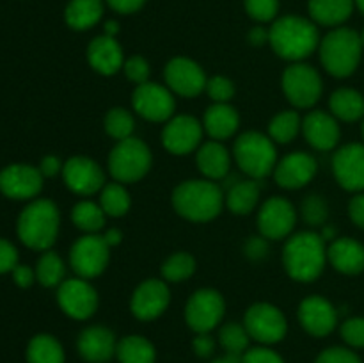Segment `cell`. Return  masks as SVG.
Instances as JSON below:
<instances>
[{"mask_svg":"<svg viewBox=\"0 0 364 363\" xmlns=\"http://www.w3.org/2000/svg\"><path fill=\"white\" fill-rule=\"evenodd\" d=\"M59 209L50 199H34L18 217V237L27 248L48 251L59 235Z\"/></svg>","mask_w":364,"mask_h":363,"instance_id":"cell-4","label":"cell"},{"mask_svg":"<svg viewBox=\"0 0 364 363\" xmlns=\"http://www.w3.org/2000/svg\"><path fill=\"white\" fill-rule=\"evenodd\" d=\"M105 130L116 141H123V139L134 137L135 130V120L127 109L123 107H114L107 112L105 116Z\"/></svg>","mask_w":364,"mask_h":363,"instance_id":"cell-41","label":"cell"},{"mask_svg":"<svg viewBox=\"0 0 364 363\" xmlns=\"http://www.w3.org/2000/svg\"><path fill=\"white\" fill-rule=\"evenodd\" d=\"M302 130V120L295 110H284L274 116L269 125V135L274 142L288 144Z\"/></svg>","mask_w":364,"mask_h":363,"instance_id":"cell-38","label":"cell"},{"mask_svg":"<svg viewBox=\"0 0 364 363\" xmlns=\"http://www.w3.org/2000/svg\"><path fill=\"white\" fill-rule=\"evenodd\" d=\"M259 199V185L258 182L249 178V180H238L230 187L226 194V205L237 216H247L255 210L256 203Z\"/></svg>","mask_w":364,"mask_h":363,"instance_id":"cell-32","label":"cell"},{"mask_svg":"<svg viewBox=\"0 0 364 363\" xmlns=\"http://www.w3.org/2000/svg\"><path fill=\"white\" fill-rule=\"evenodd\" d=\"M269 43L279 57L301 63L318 48L320 36L313 21L302 16H283L270 27Z\"/></svg>","mask_w":364,"mask_h":363,"instance_id":"cell-2","label":"cell"},{"mask_svg":"<svg viewBox=\"0 0 364 363\" xmlns=\"http://www.w3.org/2000/svg\"><path fill=\"white\" fill-rule=\"evenodd\" d=\"M322 77L313 66L294 63L283 73V91L288 102L297 109H309L322 96Z\"/></svg>","mask_w":364,"mask_h":363,"instance_id":"cell-8","label":"cell"},{"mask_svg":"<svg viewBox=\"0 0 364 363\" xmlns=\"http://www.w3.org/2000/svg\"><path fill=\"white\" fill-rule=\"evenodd\" d=\"M144 2L146 0H107V4H109L114 11L123 14L135 13V11H139L144 6Z\"/></svg>","mask_w":364,"mask_h":363,"instance_id":"cell-55","label":"cell"},{"mask_svg":"<svg viewBox=\"0 0 364 363\" xmlns=\"http://www.w3.org/2000/svg\"><path fill=\"white\" fill-rule=\"evenodd\" d=\"M341 337L350 347H364V319L354 317L341 324Z\"/></svg>","mask_w":364,"mask_h":363,"instance_id":"cell-46","label":"cell"},{"mask_svg":"<svg viewBox=\"0 0 364 363\" xmlns=\"http://www.w3.org/2000/svg\"><path fill=\"white\" fill-rule=\"evenodd\" d=\"M354 4V0H309V14L316 23L336 27L350 18Z\"/></svg>","mask_w":364,"mask_h":363,"instance_id":"cell-30","label":"cell"},{"mask_svg":"<svg viewBox=\"0 0 364 363\" xmlns=\"http://www.w3.org/2000/svg\"><path fill=\"white\" fill-rule=\"evenodd\" d=\"M63 178L66 187L80 196L95 194L105 185L102 167L87 157H71L63 167Z\"/></svg>","mask_w":364,"mask_h":363,"instance_id":"cell-18","label":"cell"},{"mask_svg":"<svg viewBox=\"0 0 364 363\" xmlns=\"http://www.w3.org/2000/svg\"><path fill=\"white\" fill-rule=\"evenodd\" d=\"M299 320L313 337H327L338 324V312L327 299L320 295L306 298L299 306Z\"/></svg>","mask_w":364,"mask_h":363,"instance_id":"cell-21","label":"cell"},{"mask_svg":"<svg viewBox=\"0 0 364 363\" xmlns=\"http://www.w3.org/2000/svg\"><path fill=\"white\" fill-rule=\"evenodd\" d=\"M123 71L135 85H141V84H146V82H149V73H151L148 60L141 56L128 57L123 64Z\"/></svg>","mask_w":364,"mask_h":363,"instance_id":"cell-45","label":"cell"},{"mask_svg":"<svg viewBox=\"0 0 364 363\" xmlns=\"http://www.w3.org/2000/svg\"><path fill=\"white\" fill-rule=\"evenodd\" d=\"M302 217L309 226H322L327 221V203L318 194H311L302 201Z\"/></svg>","mask_w":364,"mask_h":363,"instance_id":"cell-42","label":"cell"},{"mask_svg":"<svg viewBox=\"0 0 364 363\" xmlns=\"http://www.w3.org/2000/svg\"><path fill=\"white\" fill-rule=\"evenodd\" d=\"M223 189L213 180H187L173 192V206L181 217L194 223L215 219L224 206Z\"/></svg>","mask_w":364,"mask_h":363,"instance_id":"cell-3","label":"cell"},{"mask_svg":"<svg viewBox=\"0 0 364 363\" xmlns=\"http://www.w3.org/2000/svg\"><path fill=\"white\" fill-rule=\"evenodd\" d=\"M233 157L238 167L252 180H262L274 173L277 166V152L269 135L259 132H245L235 141Z\"/></svg>","mask_w":364,"mask_h":363,"instance_id":"cell-6","label":"cell"},{"mask_svg":"<svg viewBox=\"0 0 364 363\" xmlns=\"http://www.w3.org/2000/svg\"><path fill=\"white\" fill-rule=\"evenodd\" d=\"M203 123L192 116L171 117L162 132L164 148L174 155H187L196 152L203 139Z\"/></svg>","mask_w":364,"mask_h":363,"instance_id":"cell-17","label":"cell"},{"mask_svg":"<svg viewBox=\"0 0 364 363\" xmlns=\"http://www.w3.org/2000/svg\"><path fill=\"white\" fill-rule=\"evenodd\" d=\"M336 182L352 192L364 191V144H347L333 157Z\"/></svg>","mask_w":364,"mask_h":363,"instance_id":"cell-20","label":"cell"},{"mask_svg":"<svg viewBox=\"0 0 364 363\" xmlns=\"http://www.w3.org/2000/svg\"><path fill=\"white\" fill-rule=\"evenodd\" d=\"M116 337L103 326H91L78 337L77 347L82 358L89 363H107L116 354Z\"/></svg>","mask_w":364,"mask_h":363,"instance_id":"cell-24","label":"cell"},{"mask_svg":"<svg viewBox=\"0 0 364 363\" xmlns=\"http://www.w3.org/2000/svg\"><path fill=\"white\" fill-rule=\"evenodd\" d=\"M361 41H363V46H364V31H363V34H361Z\"/></svg>","mask_w":364,"mask_h":363,"instance_id":"cell-61","label":"cell"},{"mask_svg":"<svg viewBox=\"0 0 364 363\" xmlns=\"http://www.w3.org/2000/svg\"><path fill=\"white\" fill-rule=\"evenodd\" d=\"M117 32H119V25H117V21H112V20L107 21V23H105V34L116 38Z\"/></svg>","mask_w":364,"mask_h":363,"instance_id":"cell-58","label":"cell"},{"mask_svg":"<svg viewBox=\"0 0 364 363\" xmlns=\"http://www.w3.org/2000/svg\"><path fill=\"white\" fill-rule=\"evenodd\" d=\"M297 214L294 205L284 198H270L258 212V228L262 237L269 241H281L294 231Z\"/></svg>","mask_w":364,"mask_h":363,"instance_id":"cell-15","label":"cell"},{"mask_svg":"<svg viewBox=\"0 0 364 363\" xmlns=\"http://www.w3.org/2000/svg\"><path fill=\"white\" fill-rule=\"evenodd\" d=\"M109 249L110 246L107 244L103 235L85 233L75 242L70 251L71 269L84 280L100 276L109 263Z\"/></svg>","mask_w":364,"mask_h":363,"instance_id":"cell-9","label":"cell"},{"mask_svg":"<svg viewBox=\"0 0 364 363\" xmlns=\"http://www.w3.org/2000/svg\"><path fill=\"white\" fill-rule=\"evenodd\" d=\"M103 14V0H70L64 11L66 23L75 31L95 27Z\"/></svg>","mask_w":364,"mask_h":363,"instance_id":"cell-31","label":"cell"},{"mask_svg":"<svg viewBox=\"0 0 364 363\" xmlns=\"http://www.w3.org/2000/svg\"><path fill=\"white\" fill-rule=\"evenodd\" d=\"M63 167L64 164H60V160L55 155H46L39 164V171H41L43 178H52L55 174L63 173Z\"/></svg>","mask_w":364,"mask_h":363,"instance_id":"cell-54","label":"cell"},{"mask_svg":"<svg viewBox=\"0 0 364 363\" xmlns=\"http://www.w3.org/2000/svg\"><path fill=\"white\" fill-rule=\"evenodd\" d=\"M316 160L306 152H294L279 160L274 169V178L283 189H301L316 174Z\"/></svg>","mask_w":364,"mask_h":363,"instance_id":"cell-23","label":"cell"},{"mask_svg":"<svg viewBox=\"0 0 364 363\" xmlns=\"http://www.w3.org/2000/svg\"><path fill=\"white\" fill-rule=\"evenodd\" d=\"M354 2H355V6L359 7V11L364 14V0H354Z\"/></svg>","mask_w":364,"mask_h":363,"instance_id":"cell-60","label":"cell"},{"mask_svg":"<svg viewBox=\"0 0 364 363\" xmlns=\"http://www.w3.org/2000/svg\"><path fill=\"white\" fill-rule=\"evenodd\" d=\"M116 356L119 363H155L156 351L148 338L130 335L117 342Z\"/></svg>","mask_w":364,"mask_h":363,"instance_id":"cell-33","label":"cell"},{"mask_svg":"<svg viewBox=\"0 0 364 363\" xmlns=\"http://www.w3.org/2000/svg\"><path fill=\"white\" fill-rule=\"evenodd\" d=\"M240 117L235 107L230 103H213L206 109L205 117H203V128L213 141H226L233 137L235 132L238 130Z\"/></svg>","mask_w":364,"mask_h":363,"instance_id":"cell-27","label":"cell"},{"mask_svg":"<svg viewBox=\"0 0 364 363\" xmlns=\"http://www.w3.org/2000/svg\"><path fill=\"white\" fill-rule=\"evenodd\" d=\"M71 221L78 230L84 233H98L105 226L107 214L100 206V203L95 201H80L73 206L71 212Z\"/></svg>","mask_w":364,"mask_h":363,"instance_id":"cell-35","label":"cell"},{"mask_svg":"<svg viewBox=\"0 0 364 363\" xmlns=\"http://www.w3.org/2000/svg\"><path fill=\"white\" fill-rule=\"evenodd\" d=\"M223 295L212 288H201L191 295L185 308V320L196 333H210L220 324L224 317Z\"/></svg>","mask_w":364,"mask_h":363,"instance_id":"cell-11","label":"cell"},{"mask_svg":"<svg viewBox=\"0 0 364 363\" xmlns=\"http://www.w3.org/2000/svg\"><path fill=\"white\" fill-rule=\"evenodd\" d=\"M244 326L249 337L259 344H277L284 338L288 330L287 317L277 306L269 302H256L245 312Z\"/></svg>","mask_w":364,"mask_h":363,"instance_id":"cell-10","label":"cell"},{"mask_svg":"<svg viewBox=\"0 0 364 363\" xmlns=\"http://www.w3.org/2000/svg\"><path fill=\"white\" fill-rule=\"evenodd\" d=\"M320 60L327 73L333 77H348L359 66L363 53L361 36L347 27L331 31L318 45Z\"/></svg>","mask_w":364,"mask_h":363,"instance_id":"cell-5","label":"cell"},{"mask_svg":"<svg viewBox=\"0 0 364 363\" xmlns=\"http://www.w3.org/2000/svg\"><path fill=\"white\" fill-rule=\"evenodd\" d=\"M363 137H364V121H363Z\"/></svg>","mask_w":364,"mask_h":363,"instance_id":"cell-62","label":"cell"},{"mask_svg":"<svg viewBox=\"0 0 364 363\" xmlns=\"http://www.w3.org/2000/svg\"><path fill=\"white\" fill-rule=\"evenodd\" d=\"M43 189L39 167L28 164H11L0 171V192L11 199H31Z\"/></svg>","mask_w":364,"mask_h":363,"instance_id":"cell-16","label":"cell"},{"mask_svg":"<svg viewBox=\"0 0 364 363\" xmlns=\"http://www.w3.org/2000/svg\"><path fill=\"white\" fill-rule=\"evenodd\" d=\"M302 134L308 144H311L318 152H329L336 148L341 137L338 120L333 114H327L323 110H311L306 114L302 120Z\"/></svg>","mask_w":364,"mask_h":363,"instance_id":"cell-22","label":"cell"},{"mask_svg":"<svg viewBox=\"0 0 364 363\" xmlns=\"http://www.w3.org/2000/svg\"><path fill=\"white\" fill-rule=\"evenodd\" d=\"M164 78H166L167 88L174 95L185 96V98L198 96L199 93L205 91L206 82H208L203 68L187 57L171 59L164 70Z\"/></svg>","mask_w":364,"mask_h":363,"instance_id":"cell-14","label":"cell"},{"mask_svg":"<svg viewBox=\"0 0 364 363\" xmlns=\"http://www.w3.org/2000/svg\"><path fill=\"white\" fill-rule=\"evenodd\" d=\"M199 171L206 177V180H223L228 177L231 166L230 152L220 141H208L199 146L196 155Z\"/></svg>","mask_w":364,"mask_h":363,"instance_id":"cell-28","label":"cell"},{"mask_svg":"<svg viewBox=\"0 0 364 363\" xmlns=\"http://www.w3.org/2000/svg\"><path fill=\"white\" fill-rule=\"evenodd\" d=\"M103 238H105V242L110 246V248H114V246L119 244L123 235H121V231L117 230V228H112V230H107L105 233H103Z\"/></svg>","mask_w":364,"mask_h":363,"instance_id":"cell-57","label":"cell"},{"mask_svg":"<svg viewBox=\"0 0 364 363\" xmlns=\"http://www.w3.org/2000/svg\"><path fill=\"white\" fill-rule=\"evenodd\" d=\"M151 167V152L137 137H128L117 141L109 155V173L119 184H134Z\"/></svg>","mask_w":364,"mask_h":363,"instance_id":"cell-7","label":"cell"},{"mask_svg":"<svg viewBox=\"0 0 364 363\" xmlns=\"http://www.w3.org/2000/svg\"><path fill=\"white\" fill-rule=\"evenodd\" d=\"M245 11L256 21H272L279 11V0H245Z\"/></svg>","mask_w":364,"mask_h":363,"instance_id":"cell-43","label":"cell"},{"mask_svg":"<svg viewBox=\"0 0 364 363\" xmlns=\"http://www.w3.org/2000/svg\"><path fill=\"white\" fill-rule=\"evenodd\" d=\"M192 347H194V352L198 356L208 358V356H212L213 349H215V342H213V338L208 333H198L194 342H192Z\"/></svg>","mask_w":364,"mask_h":363,"instance_id":"cell-50","label":"cell"},{"mask_svg":"<svg viewBox=\"0 0 364 363\" xmlns=\"http://www.w3.org/2000/svg\"><path fill=\"white\" fill-rule=\"evenodd\" d=\"M206 91L215 103H228L235 96V84L228 77L217 75V77L208 78Z\"/></svg>","mask_w":364,"mask_h":363,"instance_id":"cell-44","label":"cell"},{"mask_svg":"<svg viewBox=\"0 0 364 363\" xmlns=\"http://www.w3.org/2000/svg\"><path fill=\"white\" fill-rule=\"evenodd\" d=\"M66 276V265L63 258L53 251H45L36 265V280L43 287H59Z\"/></svg>","mask_w":364,"mask_h":363,"instance_id":"cell-37","label":"cell"},{"mask_svg":"<svg viewBox=\"0 0 364 363\" xmlns=\"http://www.w3.org/2000/svg\"><path fill=\"white\" fill-rule=\"evenodd\" d=\"M245 255L252 260H259L267 255V238L265 237H251L245 244Z\"/></svg>","mask_w":364,"mask_h":363,"instance_id":"cell-53","label":"cell"},{"mask_svg":"<svg viewBox=\"0 0 364 363\" xmlns=\"http://www.w3.org/2000/svg\"><path fill=\"white\" fill-rule=\"evenodd\" d=\"M28 363H64L63 345L52 335H36L27 347Z\"/></svg>","mask_w":364,"mask_h":363,"instance_id":"cell-34","label":"cell"},{"mask_svg":"<svg viewBox=\"0 0 364 363\" xmlns=\"http://www.w3.org/2000/svg\"><path fill=\"white\" fill-rule=\"evenodd\" d=\"M171 292L166 280H146L132 295V313L139 320H153L162 315L169 306Z\"/></svg>","mask_w":364,"mask_h":363,"instance_id":"cell-19","label":"cell"},{"mask_svg":"<svg viewBox=\"0 0 364 363\" xmlns=\"http://www.w3.org/2000/svg\"><path fill=\"white\" fill-rule=\"evenodd\" d=\"M87 60L95 71L102 75H114L123 70L124 56L119 43L112 36H98L89 43Z\"/></svg>","mask_w":364,"mask_h":363,"instance_id":"cell-25","label":"cell"},{"mask_svg":"<svg viewBox=\"0 0 364 363\" xmlns=\"http://www.w3.org/2000/svg\"><path fill=\"white\" fill-rule=\"evenodd\" d=\"M348 216H350L352 223L355 226H359L361 230H364V194L354 196L348 203Z\"/></svg>","mask_w":364,"mask_h":363,"instance_id":"cell-51","label":"cell"},{"mask_svg":"<svg viewBox=\"0 0 364 363\" xmlns=\"http://www.w3.org/2000/svg\"><path fill=\"white\" fill-rule=\"evenodd\" d=\"M57 302L68 317L85 320L98 308V292L84 278H70L59 285Z\"/></svg>","mask_w":364,"mask_h":363,"instance_id":"cell-13","label":"cell"},{"mask_svg":"<svg viewBox=\"0 0 364 363\" xmlns=\"http://www.w3.org/2000/svg\"><path fill=\"white\" fill-rule=\"evenodd\" d=\"M327 260L343 274H359L364 270V246L350 237H338L327 248Z\"/></svg>","mask_w":364,"mask_h":363,"instance_id":"cell-26","label":"cell"},{"mask_svg":"<svg viewBox=\"0 0 364 363\" xmlns=\"http://www.w3.org/2000/svg\"><path fill=\"white\" fill-rule=\"evenodd\" d=\"M132 105L139 116L148 121H155V123L169 121L176 109L173 91L155 82L137 85L132 96Z\"/></svg>","mask_w":364,"mask_h":363,"instance_id":"cell-12","label":"cell"},{"mask_svg":"<svg viewBox=\"0 0 364 363\" xmlns=\"http://www.w3.org/2000/svg\"><path fill=\"white\" fill-rule=\"evenodd\" d=\"M249 41L256 46L263 45V43L269 41V31H265L263 27H255L249 32Z\"/></svg>","mask_w":364,"mask_h":363,"instance_id":"cell-56","label":"cell"},{"mask_svg":"<svg viewBox=\"0 0 364 363\" xmlns=\"http://www.w3.org/2000/svg\"><path fill=\"white\" fill-rule=\"evenodd\" d=\"M327 262V248L322 235L316 231H301L291 235L283 251V265L295 281H315Z\"/></svg>","mask_w":364,"mask_h":363,"instance_id":"cell-1","label":"cell"},{"mask_svg":"<svg viewBox=\"0 0 364 363\" xmlns=\"http://www.w3.org/2000/svg\"><path fill=\"white\" fill-rule=\"evenodd\" d=\"M13 280L18 287L28 288L36 280V270H32L28 265H20L18 263L13 269Z\"/></svg>","mask_w":364,"mask_h":363,"instance_id":"cell-52","label":"cell"},{"mask_svg":"<svg viewBox=\"0 0 364 363\" xmlns=\"http://www.w3.org/2000/svg\"><path fill=\"white\" fill-rule=\"evenodd\" d=\"M219 342L223 345V349L226 351V354L231 356H240L244 354L249 349V337L247 330H245L244 324L238 322H228L226 326L220 327L219 331Z\"/></svg>","mask_w":364,"mask_h":363,"instance_id":"cell-39","label":"cell"},{"mask_svg":"<svg viewBox=\"0 0 364 363\" xmlns=\"http://www.w3.org/2000/svg\"><path fill=\"white\" fill-rule=\"evenodd\" d=\"M212 363H242V358H240V356L226 354V356H223V358L215 359V362H212Z\"/></svg>","mask_w":364,"mask_h":363,"instance_id":"cell-59","label":"cell"},{"mask_svg":"<svg viewBox=\"0 0 364 363\" xmlns=\"http://www.w3.org/2000/svg\"><path fill=\"white\" fill-rule=\"evenodd\" d=\"M242 363H284L276 351L269 347H249L242 354Z\"/></svg>","mask_w":364,"mask_h":363,"instance_id":"cell-48","label":"cell"},{"mask_svg":"<svg viewBox=\"0 0 364 363\" xmlns=\"http://www.w3.org/2000/svg\"><path fill=\"white\" fill-rule=\"evenodd\" d=\"M329 109L336 120L352 123L364 116V96L350 88L336 89L329 98Z\"/></svg>","mask_w":364,"mask_h":363,"instance_id":"cell-29","label":"cell"},{"mask_svg":"<svg viewBox=\"0 0 364 363\" xmlns=\"http://www.w3.org/2000/svg\"><path fill=\"white\" fill-rule=\"evenodd\" d=\"M132 199L128 191L124 189V184L112 182V184L103 185L102 194H100V206L107 217H121L130 210Z\"/></svg>","mask_w":364,"mask_h":363,"instance_id":"cell-36","label":"cell"},{"mask_svg":"<svg viewBox=\"0 0 364 363\" xmlns=\"http://www.w3.org/2000/svg\"><path fill=\"white\" fill-rule=\"evenodd\" d=\"M18 265V251L11 242L0 238V274L13 273Z\"/></svg>","mask_w":364,"mask_h":363,"instance_id":"cell-49","label":"cell"},{"mask_svg":"<svg viewBox=\"0 0 364 363\" xmlns=\"http://www.w3.org/2000/svg\"><path fill=\"white\" fill-rule=\"evenodd\" d=\"M315 363H361V359L347 347H329L320 352Z\"/></svg>","mask_w":364,"mask_h":363,"instance_id":"cell-47","label":"cell"},{"mask_svg":"<svg viewBox=\"0 0 364 363\" xmlns=\"http://www.w3.org/2000/svg\"><path fill=\"white\" fill-rule=\"evenodd\" d=\"M196 270V260L191 253H174L173 256L164 262L162 276L166 281L171 283H180V281L188 280Z\"/></svg>","mask_w":364,"mask_h":363,"instance_id":"cell-40","label":"cell"}]
</instances>
